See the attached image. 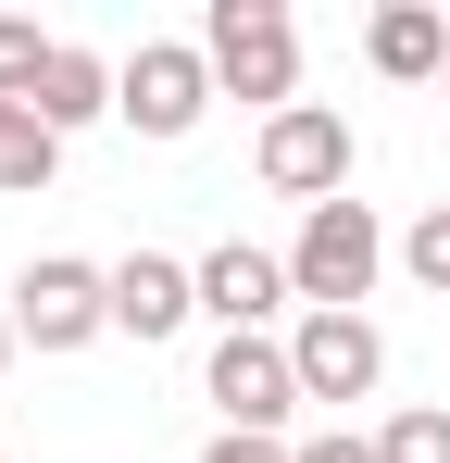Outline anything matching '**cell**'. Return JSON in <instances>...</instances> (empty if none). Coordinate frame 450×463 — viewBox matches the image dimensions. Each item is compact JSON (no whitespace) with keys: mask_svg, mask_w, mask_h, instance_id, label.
Listing matches in <instances>:
<instances>
[{"mask_svg":"<svg viewBox=\"0 0 450 463\" xmlns=\"http://www.w3.org/2000/svg\"><path fill=\"white\" fill-rule=\"evenodd\" d=\"M25 113H38V126H51V138H75V126H100V113H113V63H100V51H51V76H38V100H25Z\"/></svg>","mask_w":450,"mask_h":463,"instance_id":"cell-11","label":"cell"},{"mask_svg":"<svg viewBox=\"0 0 450 463\" xmlns=\"http://www.w3.org/2000/svg\"><path fill=\"white\" fill-rule=\"evenodd\" d=\"M201 463H288V439H213Z\"/></svg>","mask_w":450,"mask_h":463,"instance_id":"cell-17","label":"cell"},{"mask_svg":"<svg viewBox=\"0 0 450 463\" xmlns=\"http://www.w3.org/2000/svg\"><path fill=\"white\" fill-rule=\"evenodd\" d=\"M375 463H450V401H400L375 426Z\"/></svg>","mask_w":450,"mask_h":463,"instance_id":"cell-12","label":"cell"},{"mask_svg":"<svg viewBox=\"0 0 450 463\" xmlns=\"http://www.w3.org/2000/svg\"><path fill=\"white\" fill-rule=\"evenodd\" d=\"M363 63H375L388 88H438V76H450V25L426 13V0H388V13L363 25Z\"/></svg>","mask_w":450,"mask_h":463,"instance_id":"cell-10","label":"cell"},{"mask_svg":"<svg viewBox=\"0 0 450 463\" xmlns=\"http://www.w3.org/2000/svg\"><path fill=\"white\" fill-rule=\"evenodd\" d=\"M213 100L225 88H213V63H201V38H138V51L113 63V113H126L138 138H188Z\"/></svg>","mask_w":450,"mask_h":463,"instance_id":"cell-5","label":"cell"},{"mask_svg":"<svg viewBox=\"0 0 450 463\" xmlns=\"http://www.w3.org/2000/svg\"><path fill=\"white\" fill-rule=\"evenodd\" d=\"M288 250H250V238H225L201 250V313H213L225 338H276V313H288Z\"/></svg>","mask_w":450,"mask_h":463,"instance_id":"cell-8","label":"cell"},{"mask_svg":"<svg viewBox=\"0 0 450 463\" xmlns=\"http://www.w3.org/2000/svg\"><path fill=\"white\" fill-rule=\"evenodd\" d=\"M13 138H25V100H0V151H13Z\"/></svg>","mask_w":450,"mask_h":463,"instance_id":"cell-18","label":"cell"},{"mask_svg":"<svg viewBox=\"0 0 450 463\" xmlns=\"http://www.w3.org/2000/svg\"><path fill=\"white\" fill-rule=\"evenodd\" d=\"M13 338H25V351H88V338H113V263L38 250V263L13 276Z\"/></svg>","mask_w":450,"mask_h":463,"instance_id":"cell-4","label":"cell"},{"mask_svg":"<svg viewBox=\"0 0 450 463\" xmlns=\"http://www.w3.org/2000/svg\"><path fill=\"white\" fill-rule=\"evenodd\" d=\"M188 313H201V263H175V250H126V263H113V338H175V326H188Z\"/></svg>","mask_w":450,"mask_h":463,"instance_id":"cell-9","label":"cell"},{"mask_svg":"<svg viewBox=\"0 0 450 463\" xmlns=\"http://www.w3.org/2000/svg\"><path fill=\"white\" fill-rule=\"evenodd\" d=\"M263 188L276 201H300V213H325V201H351V163H363V138H351V113L338 100H288V113H263Z\"/></svg>","mask_w":450,"mask_h":463,"instance_id":"cell-3","label":"cell"},{"mask_svg":"<svg viewBox=\"0 0 450 463\" xmlns=\"http://www.w3.org/2000/svg\"><path fill=\"white\" fill-rule=\"evenodd\" d=\"M213 413H225V439H288V413H300V364H288V338H213Z\"/></svg>","mask_w":450,"mask_h":463,"instance_id":"cell-6","label":"cell"},{"mask_svg":"<svg viewBox=\"0 0 450 463\" xmlns=\"http://www.w3.org/2000/svg\"><path fill=\"white\" fill-rule=\"evenodd\" d=\"M201 63H213L225 100L288 113L300 100V25H288V0H213V13H201Z\"/></svg>","mask_w":450,"mask_h":463,"instance_id":"cell-2","label":"cell"},{"mask_svg":"<svg viewBox=\"0 0 450 463\" xmlns=\"http://www.w3.org/2000/svg\"><path fill=\"white\" fill-rule=\"evenodd\" d=\"M288 364H300V401H375L388 376V338H375V313H300L288 326Z\"/></svg>","mask_w":450,"mask_h":463,"instance_id":"cell-7","label":"cell"},{"mask_svg":"<svg viewBox=\"0 0 450 463\" xmlns=\"http://www.w3.org/2000/svg\"><path fill=\"white\" fill-rule=\"evenodd\" d=\"M388 263H400V238L375 226V201H325V213H300V238H288L300 313H363Z\"/></svg>","mask_w":450,"mask_h":463,"instance_id":"cell-1","label":"cell"},{"mask_svg":"<svg viewBox=\"0 0 450 463\" xmlns=\"http://www.w3.org/2000/svg\"><path fill=\"white\" fill-rule=\"evenodd\" d=\"M438 100H450V76H438Z\"/></svg>","mask_w":450,"mask_h":463,"instance_id":"cell-20","label":"cell"},{"mask_svg":"<svg viewBox=\"0 0 450 463\" xmlns=\"http://www.w3.org/2000/svg\"><path fill=\"white\" fill-rule=\"evenodd\" d=\"M13 351H25V338H13V313H0V376H13Z\"/></svg>","mask_w":450,"mask_h":463,"instance_id":"cell-19","label":"cell"},{"mask_svg":"<svg viewBox=\"0 0 450 463\" xmlns=\"http://www.w3.org/2000/svg\"><path fill=\"white\" fill-rule=\"evenodd\" d=\"M288 463H375V439H351V426H313V439H288Z\"/></svg>","mask_w":450,"mask_h":463,"instance_id":"cell-16","label":"cell"},{"mask_svg":"<svg viewBox=\"0 0 450 463\" xmlns=\"http://www.w3.org/2000/svg\"><path fill=\"white\" fill-rule=\"evenodd\" d=\"M51 51H63V38H38V13H0V100H38Z\"/></svg>","mask_w":450,"mask_h":463,"instance_id":"cell-14","label":"cell"},{"mask_svg":"<svg viewBox=\"0 0 450 463\" xmlns=\"http://www.w3.org/2000/svg\"><path fill=\"white\" fill-rule=\"evenodd\" d=\"M51 175H63V138H51V126L25 113V138L0 151V188H51Z\"/></svg>","mask_w":450,"mask_h":463,"instance_id":"cell-15","label":"cell"},{"mask_svg":"<svg viewBox=\"0 0 450 463\" xmlns=\"http://www.w3.org/2000/svg\"><path fill=\"white\" fill-rule=\"evenodd\" d=\"M400 276H413L426 301H450V201H426V213L400 226Z\"/></svg>","mask_w":450,"mask_h":463,"instance_id":"cell-13","label":"cell"}]
</instances>
